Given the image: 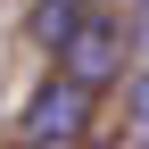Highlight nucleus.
Returning a JSON list of instances; mask_svg holds the SVG:
<instances>
[{"label":"nucleus","mask_w":149,"mask_h":149,"mask_svg":"<svg viewBox=\"0 0 149 149\" xmlns=\"http://www.w3.org/2000/svg\"><path fill=\"white\" fill-rule=\"evenodd\" d=\"M133 50L149 58V0H141V25H133Z\"/></svg>","instance_id":"nucleus-5"},{"label":"nucleus","mask_w":149,"mask_h":149,"mask_svg":"<svg viewBox=\"0 0 149 149\" xmlns=\"http://www.w3.org/2000/svg\"><path fill=\"white\" fill-rule=\"evenodd\" d=\"M74 149H116V141H74Z\"/></svg>","instance_id":"nucleus-6"},{"label":"nucleus","mask_w":149,"mask_h":149,"mask_svg":"<svg viewBox=\"0 0 149 149\" xmlns=\"http://www.w3.org/2000/svg\"><path fill=\"white\" fill-rule=\"evenodd\" d=\"M91 100H100V91H83L74 74L50 66L42 83L25 91V108H17V141H25V149H74L91 133Z\"/></svg>","instance_id":"nucleus-2"},{"label":"nucleus","mask_w":149,"mask_h":149,"mask_svg":"<svg viewBox=\"0 0 149 149\" xmlns=\"http://www.w3.org/2000/svg\"><path fill=\"white\" fill-rule=\"evenodd\" d=\"M124 116H133V141H149V66L124 74Z\"/></svg>","instance_id":"nucleus-4"},{"label":"nucleus","mask_w":149,"mask_h":149,"mask_svg":"<svg viewBox=\"0 0 149 149\" xmlns=\"http://www.w3.org/2000/svg\"><path fill=\"white\" fill-rule=\"evenodd\" d=\"M50 66H58V74H74L83 91H116L124 74H133V33H124L108 8H83V25L50 50Z\"/></svg>","instance_id":"nucleus-1"},{"label":"nucleus","mask_w":149,"mask_h":149,"mask_svg":"<svg viewBox=\"0 0 149 149\" xmlns=\"http://www.w3.org/2000/svg\"><path fill=\"white\" fill-rule=\"evenodd\" d=\"M133 149H149V141H133Z\"/></svg>","instance_id":"nucleus-7"},{"label":"nucleus","mask_w":149,"mask_h":149,"mask_svg":"<svg viewBox=\"0 0 149 149\" xmlns=\"http://www.w3.org/2000/svg\"><path fill=\"white\" fill-rule=\"evenodd\" d=\"M83 8H91V0H42V8H33V42H42V50H58L66 33L83 25Z\"/></svg>","instance_id":"nucleus-3"},{"label":"nucleus","mask_w":149,"mask_h":149,"mask_svg":"<svg viewBox=\"0 0 149 149\" xmlns=\"http://www.w3.org/2000/svg\"><path fill=\"white\" fill-rule=\"evenodd\" d=\"M17 149H25V141H17Z\"/></svg>","instance_id":"nucleus-8"}]
</instances>
